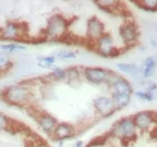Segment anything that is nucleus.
Segmentation results:
<instances>
[{
  "label": "nucleus",
  "instance_id": "obj_11",
  "mask_svg": "<svg viewBox=\"0 0 157 147\" xmlns=\"http://www.w3.org/2000/svg\"><path fill=\"white\" fill-rule=\"evenodd\" d=\"M76 135V127L73 124L70 122H59L57 126L55 127L54 131L51 137L53 138V141H69L71 138H73Z\"/></svg>",
  "mask_w": 157,
  "mask_h": 147
},
{
  "label": "nucleus",
  "instance_id": "obj_13",
  "mask_svg": "<svg viewBox=\"0 0 157 147\" xmlns=\"http://www.w3.org/2000/svg\"><path fill=\"white\" fill-rule=\"evenodd\" d=\"M24 35V26L17 21H9L2 28H0V37L5 41L13 42L20 39Z\"/></svg>",
  "mask_w": 157,
  "mask_h": 147
},
{
  "label": "nucleus",
  "instance_id": "obj_22",
  "mask_svg": "<svg viewBox=\"0 0 157 147\" xmlns=\"http://www.w3.org/2000/svg\"><path fill=\"white\" fill-rule=\"evenodd\" d=\"M0 49L3 53H13L16 52V51H25L26 46L21 45V44H17V43L13 42H9L6 43V44H1L0 45Z\"/></svg>",
  "mask_w": 157,
  "mask_h": 147
},
{
  "label": "nucleus",
  "instance_id": "obj_3",
  "mask_svg": "<svg viewBox=\"0 0 157 147\" xmlns=\"http://www.w3.org/2000/svg\"><path fill=\"white\" fill-rule=\"evenodd\" d=\"M71 20L61 14H54L46 21L44 36L48 41H59L69 34Z\"/></svg>",
  "mask_w": 157,
  "mask_h": 147
},
{
  "label": "nucleus",
  "instance_id": "obj_1",
  "mask_svg": "<svg viewBox=\"0 0 157 147\" xmlns=\"http://www.w3.org/2000/svg\"><path fill=\"white\" fill-rule=\"evenodd\" d=\"M1 99L10 106L25 107L33 99V91L29 85L18 83L8 85L1 91Z\"/></svg>",
  "mask_w": 157,
  "mask_h": 147
},
{
  "label": "nucleus",
  "instance_id": "obj_23",
  "mask_svg": "<svg viewBox=\"0 0 157 147\" xmlns=\"http://www.w3.org/2000/svg\"><path fill=\"white\" fill-rule=\"evenodd\" d=\"M134 95L138 100H140L143 102H153L156 99L155 95L149 93V92L145 91V90H138V91L134 92Z\"/></svg>",
  "mask_w": 157,
  "mask_h": 147
},
{
  "label": "nucleus",
  "instance_id": "obj_5",
  "mask_svg": "<svg viewBox=\"0 0 157 147\" xmlns=\"http://www.w3.org/2000/svg\"><path fill=\"white\" fill-rule=\"evenodd\" d=\"M138 133H153L157 122V112L153 110H140L132 116Z\"/></svg>",
  "mask_w": 157,
  "mask_h": 147
},
{
  "label": "nucleus",
  "instance_id": "obj_21",
  "mask_svg": "<svg viewBox=\"0 0 157 147\" xmlns=\"http://www.w3.org/2000/svg\"><path fill=\"white\" fill-rule=\"evenodd\" d=\"M56 57L55 55H46V56H39L37 59V65L42 69H51L52 70L55 66Z\"/></svg>",
  "mask_w": 157,
  "mask_h": 147
},
{
  "label": "nucleus",
  "instance_id": "obj_17",
  "mask_svg": "<svg viewBox=\"0 0 157 147\" xmlns=\"http://www.w3.org/2000/svg\"><path fill=\"white\" fill-rule=\"evenodd\" d=\"M82 80V69L78 66H71L66 69V83L75 87Z\"/></svg>",
  "mask_w": 157,
  "mask_h": 147
},
{
  "label": "nucleus",
  "instance_id": "obj_9",
  "mask_svg": "<svg viewBox=\"0 0 157 147\" xmlns=\"http://www.w3.org/2000/svg\"><path fill=\"white\" fill-rule=\"evenodd\" d=\"M92 107L95 114L100 118H109L117 112L115 103L110 95H98L92 100Z\"/></svg>",
  "mask_w": 157,
  "mask_h": 147
},
{
  "label": "nucleus",
  "instance_id": "obj_26",
  "mask_svg": "<svg viewBox=\"0 0 157 147\" xmlns=\"http://www.w3.org/2000/svg\"><path fill=\"white\" fill-rule=\"evenodd\" d=\"M10 127H11L10 118L8 116H6L3 112H0V131L8 130Z\"/></svg>",
  "mask_w": 157,
  "mask_h": 147
},
{
  "label": "nucleus",
  "instance_id": "obj_6",
  "mask_svg": "<svg viewBox=\"0 0 157 147\" xmlns=\"http://www.w3.org/2000/svg\"><path fill=\"white\" fill-rule=\"evenodd\" d=\"M93 48L102 57H116L120 54V49L118 48L115 39L111 34L105 32L97 42L93 44Z\"/></svg>",
  "mask_w": 157,
  "mask_h": 147
},
{
  "label": "nucleus",
  "instance_id": "obj_16",
  "mask_svg": "<svg viewBox=\"0 0 157 147\" xmlns=\"http://www.w3.org/2000/svg\"><path fill=\"white\" fill-rule=\"evenodd\" d=\"M109 95L111 97L117 111L122 110V109L129 107V105L131 103V100H132V95H126V93H116V92H112Z\"/></svg>",
  "mask_w": 157,
  "mask_h": 147
},
{
  "label": "nucleus",
  "instance_id": "obj_15",
  "mask_svg": "<svg viewBox=\"0 0 157 147\" xmlns=\"http://www.w3.org/2000/svg\"><path fill=\"white\" fill-rule=\"evenodd\" d=\"M141 74L144 80H151L156 73L157 59L156 56H147L141 63Z\"/></svg>",
  "mask_w": 157,
  "mask_h": 147
},
{
  "label": "nucleus",
  "instance_id": "obj_14",
  "mask_svg": "<svg viewBox=\"0 0 157 147\" xmlns=\"http://www.w3.org/2000/svg\"><path fill=\"white\" fill-rule=\"evenodd\" d=\"M116 69L119 72L129 75L134 80H137L139 82L144 80L143 79V74H141L140 65H137L135 63H118V64H116Z\"/></svg>",
  "mask_w": 157,
  "mask_h": 147
},
{
  "label": "nucleus",
  "instance_id": "obj_8",
  "mask_svg": "<svg viewBox=\"0 0 157 147\" xmlns=\"http://www.w3.org/2000/svg\"><path fill=\"white\" fill-rule=\"evenodd\" d=\"M118 35L120 38L121 43L126 47H132L137 45L139 41V29L137 25L134 21H126L119 27L118 29Z\"/></svg>",
  "mask_w": 157,
  "mask_h": 147
},
{
  "label": "nucleus",
  "instance_id": "obj_25",
  "mask_svg": "<svg viewBox=\"0 0 157 147\" xmlns=\"http://www.w3.org/2000/svg\"><path fill=\"white\" fill-rule=\"evenodd\" d=\"M56 60H61V61H66V60H74L76 59V53L71 49H62L55 54Z\"/></svg>",
  "mask_w": 157,
  "mask_h": 147
},
{
  "label": "nucleus",
  "instance_id": "obj_30",
  "mask_svg": "<svg viewBox=\"0 0 157 147\" xmlns=\"http://www.w3.org/2000/svg\"><path fill=\"white\" fill-rule=\"evenodd\" d=\"M153 133H155L156 134V137H157V122H156V126H155L154 130H153Z\"/></svg>",
  "mask_w": 157,
  "mask_h": 147
},
{
  "label": "nucleus",
  "instance_id": "obj_20",
  "mask_svg": "<svg viewBox=\"0 0 157 147\" xmlns=\"http://www.w3.org/2000/svg\"><path fill=\"white\" fill-rule=\"evenodd\" d=\"M132 3L148 13H156L157 11V0H139V1H135Z\"/></svg>",
  "mask_w": 157,
  "mask_h": 147
},
{
  "label": "nucleus",
  "instance_id": "obj_28",
  "mask_svg": "<svg viewBox=\"0 0 157 147\" xmlns=\"http://www.w3.org/2000/svg\"><path fill=\"white\" fill-rule=\"evenodd\" d=\"M83 145H84V143L82 141H78L74 143V145H73V147H83Z\"/></svg>",
  "mask_w": 157,
  "mask_h": 147
},
{
  "label": "nucleus",
  "instance_id": "obj_12",
  "mask_svg": "<svg viewBox=\"0 0 157 147\" xmlns=\"http://www.w3.org/2000/svg\"><path fill=\"white\" fill-rule=\"evenodd\" d=\"M36 122L38 125L39 129L47 136H52L53 131L55 129L59 121L57 118L48 112H39L36 114Z\"/></svg>",
  "mask_w": 157,
  "mask_h": 147
},
{
  "label": "nucleus",
  "instance_id": "obj_4",
  "mask_svg": "<svg viewBox=\"0 0 157 147\" xmlns=\"http://www.w3.org/2000/svg\"><path fill=\"white\" fill-rule=\"evenodd\" d=\"M111 72L101 66H85L82 68V79L92 85H105Z\"/></svg>",
  "mask_w": 157,
  "mask_h": 147
},
{
  "label": "nucleus",
  "instance_id": "obj_24",
  "mask_svg": "<svg viewBox=\"0 0 157 147\" xmlns=\"http://www.w3.org/2000/svg\"><path fill=\"white\" fill-rule=\"evenodd\" d=\"M11 66H13V62L6 55V53H0V74L9 71Z\"/></svg>",
  "mask_w": 157,
  "mask_h": 147
},
{
  "label": "nucleus",
  "instance_id": "obj_2",
  "mask_svg": "<svg viewBox=\"0 0 157 147\" xmlns=\"http://www.w3.org/2000/svg\"><path fill=\"white\" fill-rule=\"evenodd\" d=\"M109 136L122 143H131L138 137V130L135 126L132 116H124L112 124Z\"/></svg>",
  "mask_w": 157,
  "mask_h": 147
},
{
  "label": "nucleus",
  "instance_id": "obj_29",
  "mask_svg": "<svg viewBox=\"0 0 157 147\" xmlns=\"http://www.w3.org/2000/svg\"><path fill=\"white\" fill-rule=\"evenodd\" d=\"M64 146V141H57V147H63Z\"/></svg>",
  "mask_w": 157,
  "mask_h": 147
},
{
  "label": "nucleus",
  "instance_id": "obj_27",
  "mask_svg": "<svg viewBox=\"0 0 157 147\" xmlns=\"http://www.w3.org/2000/svg\"><path fill=\"white\" fill-rule=\"evenodd\" d=\"M151 47L157 48V38H151Z\"/></svg>",
  "mask_w": 157,
  "mask_h": 147
},
{
  "label": "nucleus",
  "instance_id": "obj_7",
  "mask_svg": "<svg viewBox=\"0 0 157 147\" xmlns=\"http://www.w3.org/2000/svg\"><path fill=\"white\" fill-rule=\"evenodd\" d=\"M105 87L109 89V92H116V93H126V95H134L135 89L134 85L128 79L120 75L119 73L112 71Z\"/></svg>",
  "mask_w": 157,
  "mask_h": 147
},
{
  "label": "nucleus",
  "instance_id": "obj_18",
  "mask_svg": "<svg viewBox=\"0 0 157 147\" xmlns=\"http://www.w3.org/2000/svg\"><path fill=\"white\" fill-rule=\"evenodd\" d=\"M100 10H103L105 13L115 14L117 10H119V6L121 3L115 0H101V1H94L93 2Z\"/></svg>",
  "mask_w": 157,
  "mask_h": 147
},
{
  "label": "nucleus",
  "instance_id": "obj_10",
  "mask_svg": "<svg viewBox=\"0 0 157 147\" xmlns=\"http://www.w3.org/2000/svg\"><path fill=\"white\" fill-rule=\"evenodd\" d=\"M105 33V26L102 20L97 16H92L85 24V38L94 44Z\"/></svg>",
  "mask_w": 157,
  "mask_h": 147
},
{
  "label": "nucleus",
  "instance_id": "obj_19",
  "mask_svg": "<svg viewBox=\"0 0 157 147\" xmlns=\"http://www.w3.org/2000/svg\"><path fill=\"white\" fill-rule=\"evenodd\" d=\"M47 78L54 82L66 81V69H63L61 66H54L48 73Z\"/></svg>",
  "mask_w": 157,
  "mask_h": 147
}]
</instances>
